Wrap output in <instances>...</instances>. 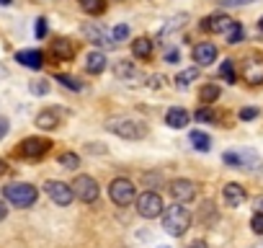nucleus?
<instances>
[{"label":"nucleus","mask_w":263,"mask_h":248,"mask_svg":"<svg viewBox=\"0 0 263 248\" xmlns=\"http://www.w3.org/2000/svg\"><path fill=\"white\" fill-rule=\"evenodd\" d=\"M191 212L183 207V204H173V207H165L163 212V230L171 235V238H183L191 227Z\"/></svg>","instance_id":"1"},{"label":"nucleus","mask_w":263,"mask_h":248,"mask_svg":"<svg viewBox=\"0 0 263 248\" xmlns=\"http://www.w3.org/2000/svg\"><path fill=\"white\" fill-rule=\"evenodd\" d=\"M106 130L121 140H142L147 135V124L140 121V119H129V116H121V119H108L106 121Z\"/></svg>","instance_id":"2"},{"label":"nucleus","mask_w":263,"mask_h":248,"mask_svg":"<svg viewBox=\"0 0 263 248\" xmlns=\"http://www.w3.org/2000/svg\"><path fill=\"white\" fill-rule=\"evenodd\" d=\"M3 197H6V202H11L13 207L26 209V207H31V204L39 199V191H36V186L18 181V184H8V186H3Z\"/></svg>","instance_id":"3"},{"label":"nucleus","mask_w":263,"mask_h":248,"mask_svg":"<svg viewBox=\"0 0 263 248\" xmlns=\"http://www.w3.org/2000/svg\"><path fill=\"white\" fill-rule=\"evenodd\" d=\"M108 197L116 207H126L132 202H137V186L129 179H114L108 186Z\"/></svg>","instance_id":"4"},{"label":"nucleus","mask_w":263,"mask_h":248,"mask_svg":"<svg viewBox=\"0 0 263 248\" xmlns=\"http://www.w3.org/2000/svg\"><path fill=\"white\" fill-rule=\"evenodd\" d=\"M70 186H72V191H75V199H80V202H85V204H96V202H98L101 189H98V181H96L93 176L80 173V176H75V181H72Z\"/></svg>","instance_id":"5"},{"label":"nucleus","mask_w":263,"mask_h":248,"mask_svg":"<svg viewBox=\"0 0 263 248\" xmlns=\"http://www.w3.org/2000/svg\"><path fill=\"white\" fill-rule=\"evenodd\" d=\"M49 150H52V143H49L47 137H26V140L16 148V155H18V158H26V161H39V158H44Z\"/></svg>","instance_id":"6"},{"label":"nucleus","mask_w":263,"mask_h":248,"mask_svg":"<svg viewBox=\"0 0 263 248\" xmlns=\"http://www.w3.org/2000/svg\"><path fill=\"white\" fill-rule=\"evenodd\" d=\"M163 207H165V204H163V197L155 194V191H142V194L137 197V212H140L145 220L160 217V215L165 212Z\"/></svg>","instance_id":"7"},{"label":"nucleus","mask_w":263,"mask_h":248,"mask_svg":"<svg viewBox=\"0 0 263 248\" xmlns=\"http://www.w3.org/2000/svg\"><path fill=\"white\" fill-rule=\"evenodd\" d=\"M44 191H47V197H49L54 204H60V207H70L72 199H75L72 186L65 184V181H47V184H44Z\"/></svg>","instance_id":"8"},{"label":"nucleus","mask_w":263,"mask_h":248,"mask_svg":"<svg viewBox=\"0 0 263 248\" xmlns=\"http://www.w3.org/2000/svg\"><path fill=\"white\" fill-rule=\"evenodd\" d=\"M222 161L230 166V168H248V171H260V158L253 153V150H245V153H224Z\"/></svg>","instance_id":"9"},{"label":"nucleus","mask_w":263,"mask_h":248,"mask_svg":"<svg viewBox=\"0 0 263 248\" xmlns=\"http://www.w3.org/2000/svg\"><path fill=\"white\" fill-rule=\"evenodd\" d=\"M168 191L176 199V204H189V202L196 199V184L191 179H176V181H171Z\"/></svg>","instance_id":"10"},{"label":"nucleus","mask_w":263,"mask_h":248,"mask_svg":"<svg viewBox=\"0 0 263 248\" xmlns=\"http://www.w3.org/2000/svg\"><path fill=\"white\" fill-rule=\"evenodd\" d=\"M83 37L90 42V44H96V47H106V49H111L116 42H114V34L111 31H106L101 24H85L83 26Z\"/></svg>","instance_id":"11"},{"label":"nucleus","mask_w":263,"mask_h":248,"mask_svg":"<svg viewBox=\"0 0 263 248\" xmlns=\"http://www.w3.org/2000/svg\"><path fill=\"white\" fill-rule=\"evenodd\" d=\"M232 19L230 16H224V13H214V16H206V19H201V31H206V34H227L230 29H232Z\"/></svg>","instance_id":"12"},{"label":"nucleus","mask_w":263,"mask_h":248,"mask_svg":"<svg viewBox=\"0 0 263 248\" xmlns=\"http://www.w3.org/2000/svg\"><path fill=\"white\" fill-rule=\"evenodd\" d=\"M242 78L250 85H260L263 83V60L260 57H248L242 60Z\"/></svg>","instance_id":"13"},{"label":"nucleus","mask_w":263,"mask_h":248,"mask_svg":"<svg viewBox=\"0 0 263 248\" xmlns=\"http://www.w3.org/2000/svg\"><path fill=\"white\" fill-rule=\"evenodd\" d=\"M222 199H224L227 207H240V204H245V199H248L245 186H240V184H235V181L224 184V186H222Z\"/></svg>","instance_id":"14"},{"label":"nucleus","mask_w":263,"mask_h":248,"mask_svg":"<svg viewBox=\"0 0 263 248\" xmlns=\"http://www.w3.org/2000/svg\"><path fill=\"white\" fill-rule=\"evenodd\" d=\"M191 57H194V62H196L199 67H206V65H212V62L217 60V47H214L212 42H201V44L194 47Z\"/></svg>","instance_id":"15"},{"label":"nucleus","mask_w":263,"mask_h":248,"mask_svg":"<svg viewBox=\"0 0 263 248\" xmlns=\"http://www.w3.org/2000/svg\"><path fill=\"white\" fill-rule=\"evenodd\" d=\"M60 121H62V111H60V109H44V111L36 114V121H34V124H36L39 130L52 132V130L60 127Z\"/></svg>","instance_id":"16"},{"label":"nucleus","mask_w":263,"mask_h":248,"mask_svg":"<svg viewBox=\"0 0 263 248\" xmlns=\"http://www.w3.org/2000/svg\"><path fill=\"white\" fill-rule=\"evenodd\" d=\"M16 62L24 67H31V70H42L44 55L39 49H21V52H16Z\"/></svg>","instance_id":"17"},{"label":"nucleus","mask_w":263,"mask_h":248,"mask_svg":"<svg viewBox=\"0 0 263 248\" xmlns=\"http://www.w3.org/2000/svg\"><path fill=\"white\" fill-rule=\"evenodd\" d=\"M189 119H191V114L183 109V106H173V109H168V114H165V124L171 130H183L186 124H189Z\"/></svg>","instance_id":"18"},{"label":"nucleus","mask_w":263,"mask_h":248,"mask_svg":"<svg viewBox=\"0 0 263 248\" xmlns=\"http://www.w3.org/2000/svg\"><path fill=\"white\" fill-rule=\"evenodd\" d=\"M52 57L54 60H72L75 57V44L70 39H54L52 42Z\"/></svg>","instance_id":"19"},{"label":"nucleus","mask_w":263,"mask_h":248,"mask_svg":"<svg viewBox=\"0 0 263 248\" xmlns=\"http://www.w3.org/2000/svg\"><path fill=\"white\" fill-rule=\"evenodd\" d=\"M106 62H108L106 55L96 49V52H90V55L85 57V73H90V75H101V73L106 70Z\"/></svg>","instance_id":"20"},{"label":"nucleus","mask_w":263,"mask_h":248,"mask_svg":"<svg viewBox=\"0 0 263 248\" xmlns=\"http://www.w3.org/2000/svg\"><path fill=\"white\" fill-rule=\"evenodd\" d=\"M114 75L121 78V80H135V78L140 75V70H137V65L132 62V60H119V62L114 65Z\"/></svg>","instance_id":"21"},{"label":"nucleus","mask_w":263,"mask_h":248,"mask_svg":"<svg viewBox=\"0 0 263 248\" xmlns=\"http://www.w3.org/2000/svg\"><path fill=\"white\" fill-rule=\"evenodd\" d=\"M132 55H135L137 60H150L153 57V39L147 37H140L132 42Z\"/></svg>","instance_id":"22"},{"label":"nucleus","mask_w":263,"mask_h":248,"mask_svg":"<svg viewBox=\"0 0 263 248\" xmlns=\"http://www.w3.org/2000/svg\"><path fill=\"white\" fill-rule=\"evenodd\" d=\"M78 3L88 16H98V13L106 11V0H78Z\"/></svg>","instance_id":"23"},{"label":"nucleus","mask_w":263,"mask_h":248,"mask_svg":"<svg viewBox=\"0 0 263 248\" xmlns=\"http://www.w3.org/2000/svg\"><path fill=\"white\" fill-rule=\"evenodd\" d=\"M219 93H222V91H219V85L209 83V85H204V88H201L199 98H201V103H204V106H212V103H214V101L219 98Z\"/></svg>","instance_id":"24"},{"label":"nucleus","mask_w":263,"mask_h":248,"mask_svg":"<svg viewBox=\"0 0 263 248\" xmlns=\"http://www.w3.org/2000/svg\"><path fill=\"white\" fill-rule=\"evenodd\" d=\"M189 140H191V145H194L199 153H206V150L212 148V137H209V135H204V132H191V137H189Z\"/></svg>","instance_id":"25"},{"label":"nucleus","mask_w":263,"mask_h":248,"mask_svg":"<svg viewBox=\"0 0 263 248\" xmlns=\"http://www.w3.org/2000/svg\"><path fill=\"white\" fill-rule=\"evenodd\" d=\"M194 116H196V121H201V124H214V121H219V114H217L212 106H201Z\"/></svg>","instance_id":"26"},{"label":"nucleus","mask_w":263,"mask_h":248,"mask_svg":"<svg viewBox=\"0 0 263 248\" xmlns=\"http://www.w3.org/2000/svg\"><path fill=\"white\" fill-rule=\"evenodd\" d=\"M242 37H245V29H242V24H240V21H235V24H232V29L224 34L227 44H240V42H242Z\"/></svg>","instance_id":"27"},{"label":"nucleus","mask_w":263,"mask_h":248,"mask_svg":"<svg viewBox=\"0 0 263 248\" xmlns=\"http://www.w3.org/2000/svg\"><path fill=\"white\" fill-rule=\"evenodd\" d=\"M199 78V67H186L183 73H178V78H176V83H178V88H186L189 83H194Z\"/></svg>","instance_id":"28"},{"label":"nucleus","mask_w":263,"mask_h":248,"mask_svg":"<svg viewBox=\"0 0 263 248\" xmlns=\"http://www.w3.org/2000/svg\"><path fill=\"white\" fill-rule=\"evenodd\" d=\"M57 163H60L62 168L72 171V168H78V166H80V158H78V153H60Z\"/></svg>","instance_id":"29"},{"label":"nucleus","mask_w":263,"mask_h":248,"mask_svg":"<svg viewBox=\"0 0 263 248\" xmlns=\"http://www.w3.org/2000/svg\"><path fill=\"white\" fill-rule=\"evenodd\" d=\"M57 83H62V85L70 88V91H83V83L75 80L72 75H57Z\"/></svg>","instance_id":"30"},{"label":"nucleus","mask_w":263,"mask_h":248,"mask_svg":"<svg viewBox=\"0 0 263 248\" xmlns=\"http://www.w3.org/2000/svg\"><path fill=\"white\" fill-rule=\"evenodd\" d=\"M219 75H222L227 83H235V67H232V60H224V62H222Z\"/></svg>","instance_id":"31"},{"label":"nucleus","mask_w":263,"mask_h":248,"mask_svg":"<svg viewBox=\"0 0 263 248\" xmlns=\"http://www.w3.org/2000/svg\"><path fill=\"white\" fill-rule=\"evenodd\" d=\"M31 93H36V96H44V93H49V83L47 80H31Z\"/></svg>","instance_id":"32"},{"label":"nucleus","mask_w":263,"mask_h":248,"mask_svg":"<svg viewBox=\"0 0 263 248\" xmlns=\"http://www.w3.org/2000/svg\"><path fill=\"white\" fill-rule=\"evenodd\" d=\"M250 227H253L255 235H263V212H255V215L250 217Z\"/></svg>","instance_id":"33"},{"label":"nucleus","mask_w":263,"mask_h":248,"mask_svg":"<svg viewBox=\"0 0 263 248\" xmlns=\"http://www.w3.org/2000/svg\"><path fill=\"white\" fill-rule=\"evenodd\" d=\"M114 42H121V39H126L129 37V26H124V24H119V26H114Z\"/></svg>","instance_id":"34"},{"label":"nucleus","mask_w":263,"mask_h":248,"mask_svg":"<svg viewBox=\"0 0 263 248\" xmlns=\"http://www.w3.org/2000/svg\"><path fill=\"white\" fill-rule=\"evenodd\" d=\"M219 6L224 8H237V6H248V3H255V0H217Z\"/></svg>","instance_id":"35"},{"label":"nucleus","mask_w":263,"mask_h":248,"mask_svg":"<svg viewBox=\"0 0 263 248\" xmlns=\"http://www.w3.org/2000/svg\"><path fill=\"white\" fill-rule=\"evenodd\" d=\"M255 116H258V109H253V106H250V109H240V119H242V121H250V119H255Z\"/></svg>","instance_id":"36"},{"label":"nucleus","mask_w":263,"mask_h":248,"mask_svg":"<svg viewBox=\"0 0 263 248\" xmlns=\"http://www.w3.org/2000/svg\"><path fill=\"white\" fill-rule=\"evenodd\" d=\"M34 31H36V37H39V39H42V37H47V19H39Z\"/></svg>","instance_id":"37"},{"label":"nucleus","mask_w":263,"mask_h":248,"mask_svg":"<svg viewBox=\"0 0 263 248\" xmlns=\"http://www.w3.org/2000/svg\"><path fill=\"white\" fill-rule=\"evenodd\" d=\"M8 135V119L6 116H0V140H3Z\"/></svg>","instance_id":"38"},{"label":"nucleus","mask_w":263,"mask_h":248,"mask_svg":"<svg viewBox=\"0 0 263 248\" xmlns=\"http://www.w3.org/2000/svg\"><path fill=\"white\" fill-rule=\"evenodd\" d=\"M189 248H209V245H206V243H204V240H194V243H191V245H189Z\"/></svg>","instance_id":"39"},{"label":"nucleus","mask_w":263,"mask_h":248,"mask_svg":"<svg viewBox=\"0 0 263 248\" xmlns=\"http://www.w3.org/2000/svg\"><path fill=\"white\" fill-rule=\"evenodd\" d=\"M6 215H8V207H6L3 202H0V220H6Z\"/></svg>","instance_id":"40"},{"label":"nucleus","mask_w":263,"mask_h":248,"mask_svg":"<svg viewBox=\"0 0 263 248\" xmlns=\"http://www.w3.org/2000/svg\"><path fill=\"white\" fill-rule=\"evenodd\" d=\"M6 171H8V163H6V161H3V158H0V176H3V173H6Z\"/></svg>","instance_id":"41"},{"label":"nucleus","mask_w":263,"mask_h":248,"mask_svg":"<svg viewBox=\"0 0 263 248\" xmlns=\"http://www.w3.org/2000/svg\"><path fill=\"white\" fill-rule=\"evenodd\" d=\"M255 207H258V212H263V194L255 199Z\"/></svg>","instance_id":"42"},{"label":"nucleus","mask_w":263,"mask_h":248,"mask_svg":"<svg viewBox=\"0 0 263 248\" xmlns=\"http://www.w3.org/2000/svg\"><path fill=\"white\" fill-rule=\"evenodd\" d=\"M168 62H178V55L176 52H168Z\"/></svg>","instance_id":"43"},{"label":"nucleus","mask_w":263,"mask_h":248,"mask_svg":"<svg viewBox=\"0 0 263 248\" xmlns=\"http://www.w3.org/2000/svg\"><path fill=\"white\" fill-rule=\"evenodd\" d=\"M11 3V0H0V6H8Z\"/></svg>","instance_id":"44"},{"label":"nucleus","mask_w":263,"mask_h":248,"mask_svg":"<svg viewBox=\"0 0 263 248\" xmlns=\"http://www.w3.org/2000/svg\"><path fill=\"white\" fill-rule=\"evenodd\" d=\"M258 26H260V31H263V16H260V21H258Z\"/></svg>","instance_id":"45"},{"label":"nucleus","mask_w":263,"mask_h":248,"mask_svg":"<svg viewBox=\"0 0 263 248\" xmlns=\"http://www.w3.org/2000/svg\"><path fill=\"white\" fill-rule=\"evenodd\" d=\"M163 248H165V245H163Z\"/></svg>","instance_id":"46"}]
</instances>
